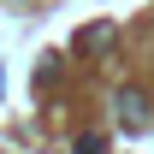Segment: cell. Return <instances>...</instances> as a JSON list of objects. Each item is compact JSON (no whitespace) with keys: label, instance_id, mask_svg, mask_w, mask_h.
<instances>
[{"label":"cell","instance_id":"6da1fadb","mask_svg":"<svg viewBox=\"0 0 154 154\" xmlns=\"http://www.w3.org/2000/svg\"><path fill=\"white\" fill-rule=\"evenodd\" d=\"M119 119H125V131H148V101H142V89H125V95H119Z\"/></svg>","mask_w":154,"mask_h":154},{"label":"cell","instance_id":"7a4b0ae2","mask_svg":"<svg viewBox=\"0 0 154 154\" xmlns=\"http://www.w3.org/2000/svg\"><path fill=\"white\" fill-rule=\"evenodd\" d=\"M107 42H113V30H107V24H95V30H83V48H107Z\"/></svg>","mask_w":154,"mask_h":154},{"label":"cell","instance_id":"3957f363","mask_svg":"<svg viewBox=\"0 0 154 154\" xmlns=\"http://www.w3.org/2000/svg\"><path fill=\"white\" fill-rule=\"evenodd\" d=\"M77 154H101V136H77Z\"/></svg>","mask_w":154,"mask_h":154}]
</instances>
